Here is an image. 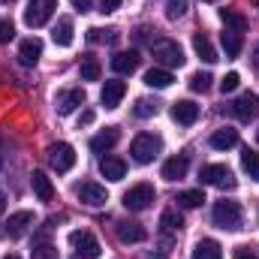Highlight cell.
I'll list each match as a JSON object with an SVG mask.
<instances>
[{
    "label": "cell",
    "mask_w": 259,
    "mask_h": 259,
    "mask_svg": "<svg viewBox=\"0 0 259 259\" xmlns=\"http://www.w3.org/2000/svg\"><path fill=\"white\" fill-rule=\"evenodd\" d=\"M163 151V139L160 136H154V133H139L136 139H133V145H130V154H133V160L136 163H154V157Z\"/></svg>",
    "instance_id": "obj_1"
},
{
    "label": "cell",
    "mask_w": 259,
    "mask_h": 259,
    "mask_svg": "<svg viewBox=\"0 0 259 259\" xmlns=\"http://www.w3.org/2000/svg\"><path fill=\"white\" fill-rule=\"evenodd\" d=\"M151 52H154L157 66H163V69H175L184 64V52L175 39H157V42H151Z\"/></svg>",
    "instance_id": "obj_2"
},
{
    "label": "cell",
    "mask_w": 259,
    "mask_h": 259,
    "mask_svg": "<svg viewBox=\"0 0 259 259\" xmlns=\"http://www.w3.org/2000/svg\"><path fill=\"white\" fill-rule=\"evenodd\" d=\"M199 181L202 184H211V187H220V190H235V175L229 166L223 163H211V166H202L199 169Z\"/></svg>",
    "instance_id": "obj_3"
},
{
    "label": "cell",
    "mask_w": 259,
    "mask_h": 259,
    "mask_svg": "<svg viewBox=\"0 0 259 259\" xmlns=\"http://www.w3.org/2000/svg\"><path fill=\"white\" fill-rule=\"evenodd\" d=\"M211 217H214V223L220 226V229H241V205L238 202H232V199H223V202H217L214 205V211H211Z\"/></svg>",
    "instance_id": "obj_4"
},
{
    "label": "cell",
    "mask_w": 259,
    "mask_h": 259,
    "mask_svg": "<svg viewBox=\"0 0 259 259\" xmlns=\"http://www.w3.org/2000/svg\"><path fill=\"white\" fill-rule=\"evenodd\" d=\"M69 244H72V250H75L81 259H97L100 253H103L97 235L88 232V229H75V232H69Z\"/></svg>",
    "instance_id": "obj_5"
},
{
    "label": "cell",
    "mask_w": 259,
    "mask_h": 259,
    "mask_svg": "<svg viewBox=\"0 0 259 259\" xmlns=\"http://www.w3.org/2000/svg\"><path fill=\"white\" fill-rule=\"evenodd\" d=\"M49 166L55 169V172H69L72 166H75V148L72 145H66V142H55V145H49Z\"/></svg>",
    "instance_id": "obj_6"
},
{
    "label": "cell",
    "mask_w": 259,
    "mask_h": 259,
    "mask_svg": "<svg viewBox=\"0 0 259 259\" xmlns=\"http://www.w3.org/2000/svg\"><path fill=\"white\" fill-rule=\"evenodd\" d=\"M55 9H58V0H30L27 9H24V24L27 27H42V24H49Z\"/></svg>",
    "instance_id": "obj_7"
},
{
    "label": "cell",
    "mask_w": 259,
    "mask_h": 259,
    "mask_svg": "<svg viewBox=\"0 0 259 259\" xmlns=\"http://www.w3.org/2000/svg\"><path fill=\"white\" fill-rule=\"evenodd\" d=\"M154 199H157V190L151 184H136L124 193V208L127 211H145V208H151Z\"/></svg>",
    "instance_id": "obj_8"
},
{
    "label": "cell",
    "mask_w": 259,
    "mask_h": 259,
    "mask_svg": "<svg viewBox=\"0 0 259 259\" xmlns=\"http://www.w3.org/2000/svg\"><path fill=\"white\" fill-rule=\"evenodd\" d=\"M232 115L238 118V121H244V124H250L253 118H259V97L256 94H241L235 103H232Z\"/></svg>",
    "instance_id": "obj_9"
},
{
    "label": "cell",
    "mask_w": 259,
    "mask_h": 259,
    "mask_svg": "<svg viewBox=\"0 0 259 259\" xmlns=\"http://www.w3.org/2000/svg\"><path fill=\"white\" fill-rule=\"evenodd\" d=\"M78 199L84 202V205H91V208H100V205H106L109 202V193H106V187L103 184H97V181H84V184H78Z\"/></svg>",
    "instance_id": "obj_10"
},
{
    "label": "cell",
    "mask_w": 259,
    "mask_h": 259,
    "mask_svg": "<svg viewBox=\"0 0 259 259\" xmlns=\"http://www.w3.org/2000/svg\"><path fill=\"white\" fill-rule=\"evenodd\" d=\"M172 121L181 124V127H193L196 121H199V106H196L193 100H178L172 106Z\"/></svg>",
    "instance_id": "obj_11"
},
{
    "label": "cell",
    "mask_w": 259,
    "mask_h": 259,
    "mask_svg": "<svg viewBox=\"0 0 259 259\" xmlns=\"http://www.w3.org/2000/svg\"><path fill=\"white\" fill-rule=\"evenodd\" d=\"M124 94H127V84H124V81H118V78H112V81H106V84H103L100 100H103V106H106V109H118V106H121V100H124Z\"/></svg>",
    "instance_id": "obj_12"
},
{
    "label": "cell",
    "mask_w": 259,
    "mask_h": 259,
    "mask_svg": "<svg viewBox=\"0 0 259 259\" xmlns=\"http://www.w3.org/2000/svg\"><path fill=\"white\" fill-rule=\"evenodd\" d=\"M78 106H84V91H81V88H69V91H64V94L55 100L58 115H69V112H75Z\"/></svg>",
    "instance_id": "obj_13"
},
{
    "label": "cell",
    "mask_w": 259,
    "mask_h": 259,
    "mask_svg": "<svg viewBox=\"0 0 259 259\" xmlns=\"http://www.w3.org/2000/svg\"><path fill=\"white\" fill-rule=\"evenodd\" d=\"M118 142H121V130L106 127L103 133H97V136L91 139V151H94V154H106V151H112Z\"/></svg>",
    "instance_id": "obj_14"
},
{
    "label": "cell",
    "mask_w": 259,
    "mask_h": 259,
    "mask_svg": "<svg viewBox=\"0 0 259 259\" xmlns=\"http://www.w3.org/2000/svg\"><path fill=\"white\" fill-rule=\"evenodd\" d=\"M30 226H33V214H30V211H15V214L6 220V235H9V238H21Z\"/></svg>",
    "instance_id": "obj_15"
},
{
    "label": "cell",
    "mask_w": 259,
    "mask_h": 259,
    "mask_svg": "<svg viewBox=\"0 0 259 259\" xmlns=\"http://www.w3.org/2000/svg\"><path fill=\"white\" fill-rule=\"evenodd\" d=\"M118 238H121L124 244H142V241L148 238V232H145L142 223H136V220H124V223H118Z\"/></svg>",
    "instance_id": "obj_16"
},
{
    "label": "cell",
    "mask_w": 259,
    "mask_h": 259,
    "mask_svg": "<svg viewBox=\"0 0 259 259\" xmlns=\"http://www.w3.org/2000/svg\"><path fill=\"white\" fill-rule=\"evenodd\" d=\"M100 175H103L106 181H121V178L127 175V163H124L121 157H103V160H100Z\"/></svg>",
    "instance_id": "obj_17"
},
{
    "label": "cell",
    "mask_w": 259,
    "mask_h": 259,
    "mask_svg": "<svg viewBox=\"0 0 259 259\" xmlns=\"http://www.w3.org/2000/svg\"><path fill=\"white\" fill-rule=\"evenodd\" d=\"M187 169H190L187 154H178V157H172V160L163 163V178H166V181H181V178L187 175Z\"/></svg>",
    "instance_id": "obj_18"
},
{
    "label": "cell",
    "mask_w": 259,
    "mask_h": 259,
    "mask_svg": "<svg viewBox=\"0 0 259 259\" xmlns=\"http://www.w3.org/2000/svg\"><path fill=\"white\" fill-rule=\"evenodd\" d=\"M30 187H33V193H36L39 202H52L55 199V184H52V178L46 172H33L30 175Z\"/></svg>",
    "instance_id": "obj_19"
},
{
    "label": "cell",
    "mask_w": 259,
    "mask_h": 259,
    "mask_svg": "<svg viewBox=\"0 0 259 259\" xmlns=\"http://www.w3.org/2000/svg\"><path fill=\"white\" fill-rule=\"evenodd\" d=\"M42 58V42L36 39V36H30V39H24L21 46H18V61L24 66H33L36 61Z\"/></svg>",
    "instance_id": "obj_20"
},
{
    "label": "cell",
    "mask_w": 259,
    "mask_h": 259,
    "mask_svg": "<svg viewBox=\"0 0 259 259\" xmlns=\"http://www.w3.org/2000/svg\"><path fill=\"white\" fill-rule=\"evenodd\" d=\"M112 69H115L118 75L136 72V69H139V55H136V52H118V55H112Z\"/></svg>",
    "instance_id": "obj_21"
},
{
    "label": "cell",
    "mask_w": 259,
    "mask_h": 259,
    "mask_svg": "<svg viewBox=\"0 0 259 259\" xmlns=\"http://www.w3.org/2000/svg\"><path fill=\"white\" fill-rule=\"evenodd\" d=\"M235 145H238V130H232V127L214 130V136H211V148L214 151H229Z\"/></svg>",
    "instance_id": "obj_22"
},
{
    "label": "cell",
    "mask_w": 259,
    "mask_h": 259,
    "mask_svg": "<svg viewBox=\"0 0 259 259\" xmlns=\"http://www.w3.org/2000/svg\"><path fill=\"white\" fill-rule=\"evenodd\" d=\"M175 81V75H172V69H163V66H154V69H148L145 72V84L148 88H157V91H163V88H169Z\"/></svg>",
    "instance_id": "obj_23"
},
{
    "label": "cell",
    "mask_w": 259,
    "mask_h": 259,
    "mask_svg": "<svg viewBox=\"0 0 259 259\" xmlns=\"http://www.w3.org/2000/svg\"><path fill=\"white\" fill-rule=\"evenodd\" d=\"M72 33H75V27H72V18H58V24H55V30H52V39H55V46H72Z\"/></svg>",
    "instance_id": "obj_24"
},
{
    "label": "cell",
    "mask_w": 259,
    "mask_h": 259,
    "mask_svg": "<svg viewBox=\"0 0 259 259\" xmlns=\"http://www.w3.org/2000/svg\"><path fill=\"white\" fill-rule=\"evenodd\" d=\"M193 259H223V247L214 238H202L193 247Z\"/></svg>",
    "instance_id": "obj_25"
},
{
    "label": "cell",
    "mask_w": 259,
    "mask_h": 259,
    "mask_svg": "<svg viewBox=\"0 0 259 259\" xmlns=\"http://www.w3.org/2000/svg\"><path fill=\"white\" fill-rule=\"evenodd\" d=\"M193 49L205 64H217V61H220L217 52H214V46H211V39H208L205 33H193Z\"/></svg>",
    "instance_id": "obj_26"
},
{
    "label": "cell",
    "mask_w": 259,
    "mask_h": 259,
    "mask_svg": "<svg viewBox=\"0 0 259 259\" xmlns=\"http://www.w3.org/2000/svg\"><path fill=\"white\" fill-rule=\"evenodd\" d=\"M220 42H223L226 58H238L241 49H244V39H241V33H235V30H223V33H220Z\"/></svg>",
    "instance_id": "obj_27"
},
{
    "label": "cell",
    "mask_w": 259,
    "mask_h": 259,
    "mask_svg": "<svg viewBox=\"0 0 259 259\" xmlns=\"http://www.w3.org/2000/svg\"><path fill=\"white\" fill-rule=\"evenodd\" d=\"M220 18H223L226 30H235V33H244L247 30V18L238 9H220Z\"/></svg>",
    "instance_id": "obj_28"
},
{
    "label": "cell",
    "mask_w": 259,
    "mask_h": 259,
    "mask_svg": "<svg viewBox=\"0 0 259 259\" xmlns=\"http://www.w3.org/2000/svg\"><path fill=\"white\" fill-rule=\"evenodd\" d=\"M181 226H184V220H181L178 211H163V214H160V229H163V235H175Z\"/></svg>",
    "instance_id": "obj_29"
},
{
    "label": "cell",
    "mask_w": 259,
    "mask_h": 259,
    "mask_svg": "<svg viewBox=\"0 0 259 259\" xmlns=\"http://www.w3.org/2000/svg\"><path fill=\"white\" fill-rule=\"evenodd\" d=\"M157 112H160V103H157V100H145V97H142V100H136V106H133V115H136V118H154Z\"/></svg>",
    "instance_id": "obj_30"
},
{
    "label": "cell",
    "mask_w": 259,
    "mask_h": 259,
    "mask_svg": "<svg viewBox=\"0 0 259 259\" xmlns=\"http://www.w3.org/2000/svg\"><path fill=\"white\" fill-rule=\"evenodd\" d=\"M241 166H244V172L259 181V154L256 151H250V148H244V154H241Z\"/></svg>",
    "instance_id": "obj_31"
},
{
    "label": "cell",
    "mask_w": 259,
    "mask_h": 259,
    "mask_svg": "<svg viewBox=\"0 0 259 259\" xmlns=\"http://www.w3.org/2000/svg\"><path fill=\"white\" fill-rule=\"evenodd\" d=\"M81 81H100V61L94 55L81 61Z\"/></svg>",
    "instance_id": "obj_32"
},
{
    "label": "cell",
    "mask_w": 259,
    "mask_h": 259,
    "mask_svg": "<svg viewBox=\"0 0 259 259\" xmlns=\"http://www.w3.org/2000/svg\"><path fill=\"white\" fill-rule=\"evenodd\" d=\"M181 208H199L202 202H205V193L202 190H184V193H178V199H175Z\"/></svg>",
    "instance_id": "obj_33"
},
{
    "label": "cell",
    "mask_w": 259,
    "mask_h": 259,
    "mask_svg": "<svg viewBox=\"0 0 259 259\" xmlns=\"http://www.w3.org/2000/svg\"><path fill=\"white\" fill-rule=\"evenodd\" d=\"M88 39H91V42H109V46H115V42H118V30H100V27H91V30H88Z\"/></svg>",
    "instance_id": "obj_34"
},
{
    "label": "cell",
    "mask_w": 259,
    "mask_h": 259,
    "mask_svg": "<svg viewBox=\"0 0 259 259\" xmlns=\"http://www.w3.org/2000/svg\"><path fill=\"white\" fill-rule=\"evenodd\" d=\"M211 72H193L190 75V88H193L196 94H205V91H211Z\"/></svg>",
    "instance_id": "obj_35"
},
{
    "label": "cell",
    "mask_w": 259,
    "mask_h": 259,
    "mask_svg": "<svg viewBox=\"0 0 259 259\" xmlns=\"http://www.w3.org/2000/svg\"><path fill=\"white\" fill-rule=\"evenodd\" d=\"M184 12H187V0H166V15L172 21H178Z\"/></svg>",
    "instance_id": "obj_36"
},
{
    "label": "cell",
    "mask_w": 259,
    "mask_h": 259,
    "mask_svg": "<svg viewBox=\"0 0 259 259\" xmlns=\"http://www.w3.org/2000/svg\"><path fill=\"white\" fill-rule=\"evenodd\" d=\"M238 84H241V75H238V72H226V75L220 78V91H223V94L238 91Z\"/></svg>",
    "instance_id": "obj_37"
},
{
    "label": "cell",
    "mask_w": 259,
    "mask_h": 259,
    "mask_svg": "<svg viewBox=\"0 0 259 259\" xmlns=\"http://www.w3.org/2000/svg\"><path fill=\"white\" fill-rule=\"evenodd\" d=\"M30 259H61V256H58V250H55L52 244H33Z\"/></svg>",
    "instance_id": "obj_38"
},
{
    "label": "cell",
    "mask_w": 259,
    "mask_h": 259,
    "mask_svg": "<svg viewBox=\"0 0 259 259\" xmlns=\"http://www.w3.org/2000/svg\"><path fill=\"white\" fill-rule=\"evenodd\" d=\"M12 36H15V27H12V21H9V18H0V46H3V42H9Z\"/></svg>",
    "instance_id": "obj_39"
},
{
    "label": "cell",
    "mask_w": 259,
    "mask_h": 259,
    "mask_svg": "<svg viewBox=\"0 0 259 259\" xmlns=\"http://www.w3.org/2000/svg\"><path fill=\"white\" fill-rule=\"evenodd\" d=\"M118 6H121V0H100V12L103 15H112Z\"/></svg>",
    "instance_id": "obj_40"
},
{
    "label": "cell",
    "mask_w": 259,
    "mask_h": 259,
    "mask_svg": "<svg viewBox=\"0 0 259 259\" xmlns=\"http://www.w3.org/2000/svg\"><path fill=\"white\" fill-rule=\"evenodd\" d=\"M235 259H259L256 250H250L247 244H241V247H235Z\"/></svg>",
    "instance_id": "obj_41"
},
{
    "label": "cell",
    "mask_w": 259,
    "mask_h": 259,
    "mask_svg": "<svg viewBox=\"0 0 259 259\" xmlns=\"http://www.w3.org/2000/svg\"><path fill=\"white\" fill-rule=\"evenodd\" d=\"M69 3L75 12H91V6H94V0H69Z\"/></svg>",
    "instance_id": "obj_42"
},
{
    "label": "cell",
    "mask_w": 259,
    "mask_h": 259,
    "mask_svg": "<svg viewBox=\"0 0 259 259\" xmlns=\"http://www.w3.org/2000/svg\"><path fill=\"white\" fill-rule=\"evenodd\" d=\"M78 124H84V127H88V124H94V112H81V118H78Z\"/></svg>",
    "instance_id": "obj_43"
},
{
    "label": "cell",
    "mask_w": 259,
    "mask_h": 259,
    "mask_svg": "<svg viewBox=\"0 0 259 259\" xmlns=\"http://www.w3.org/2000/svg\"><path fill=\"white\" fill-rule=\"evenodd\" d=\"M6 211V196H3V190H0V214Z\"/></svg>",
    "instance_id": "obj_44"
},
{
    "label": "cell",
    "mask_w": 259,
    "mask_h": 259,
    "mask_svg": "<svg viewBox=\"0 0 259 259\" xmlns=\"http://www.w3.org/2000/svg\"><path fill=\"white\" fill-rule=\"evenodd\" d=\"M3 259H18V256H15V253H6V256H3Z\"/></svg>",
    "instance_id": "obj_45"
},
{
    "label": "cell",
    "mask_w": 259,
    "mask_h": 259,
    "mask_svg": "<svg viewBox=\"0 0 259 259\" xmlns=\"http://www.w3.org/2000/svg\"><path fill=\"white\" fill-rule=\"evenodd\" d=\"M205 3H217V0H205Z\"/></svg>",
    "instance_id": "obj_46"
},
{
    "label": "cell",
    "mask_w": 259,
    "mask_h": 259,
    "mask_svg": "<svg viewBox=\"0 0 259 259\" xmlns=\"http://www.w3.org/2000/svg\"><path fill=\"white\" fill-rule=\"evenodd\" d=\"M0 3H12V0H0Z\"/></svg>",
    "instance_id": "obj_47"
},
{
    "label": "cell",
    "mask_w": 259,
    "mask_h": 259,
    "mask_svg": "<svg viewBox=\"0 0 259 259\" xmlns=\"http://www.w3.org/2000/svg\"><path fill=\"white\" fill-rule=\"evenodd\" d=\"M256 142H259V130H256Z\"/></svg>",
    "instance_id": "obj_48"
},
{
    "label": "cell",
    "mask_w": 259,
    "mask_h": 259,
    "mask_svg": "<svg viewBox=\"0 0 259 259\" xmlns=\"http://www.w3.org/2000/svg\"><path fill=\"white\" fill-rule=\"evenodd\" d=\"M256 58H259V49H256Z\"/></svg>",
    "instance_id": "obj_49"
},
{
    "label": "cell",
    "mask_w": 259,
    "mask_h": 259,
    "mask_svg": "<svg viewBox=\"0 0 259 259\" xmlns=\"http://www.w3.org/2000/svg\"><path fill=\"white\" fill-rule=\"evenodd\" d=\"M75 259H81V256H75Z\"/></svg>",
    "instance_id": "obj_50"
}]
</instances>
